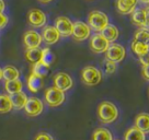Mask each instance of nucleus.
<instances>
[{
    "label": "nucleus",
    "instance_id": "b1692460",
    "mask_svg": "<svg viewBox=\"0 0 149 140\" xmlns=\"http://www.w3.org/2000/svg\"><path fill=\"white\" fill-rule=\"evenodd\" d=\"M92 140H113V136L109 129L100 127L93 131Z\"/></svg>",
    "mask_w": 149,
    "mask_h": 140
},
{
    "label": "nucleus",
    "instance_id": "7c9ffc66",
    "mask_svg": "<svg viewBox=\"0 0 149 140\" xmlns=\"http://www.w3.org/2000/svg\"><path fill=\"white\" fill-rule=\"evenodd\" d=\"M34 140H54V138L47 132H40L35 136Z\"/></svg>",
    "mask_w": 149,
    "mask_h": 140
},
{
    "label": "nucleus",
    "instance_id": "9b49d317",
    "mask_svg": "<svg viewBox=\"0 0 149 140\" xmlns=\"http://www.w3.org/2000/svg\"><path fill=\"white\" fill-rule=\"evenodd\" d=\"M74 81L68 73L66 72H58L54 76V87L61 90L63 92H66L72 88Z\"/></svg>",
    "mask_w": 149,
    "mask_h": 140
},
{
    "label": "nucleus",
    "instance_id": "c85d7f7f",
    "mask_svg": "<svg viewBox=\"0 0 149 140\" xmlns=\"http://www.w3.org/2000/svg\"><path fill=\"white\" fill-rule=\"evenodd\" d=\"M134 41L136 42L144 43V44H149V30L147 28H140L139 31H137L134 36Z\"/></svg>",
    "mask_w": 149,
    "mask_h": 140
},
{
    "label": "nucleus",
    "instance_id": "a878e982",
    "mask_svg": "<svg viewBox=\"0 0 149 140\" xmlns=\"http://www.w3.org/2000/svg\"><path fill=\"white\" fill-rule=\"evenodd\" d=\"M48 71H49V67L46 66L45 64H43L42 61H38L36 64H33V67H32L33 75L37 76V77H40V78L43 79L44 77L47 76Z\"/></svg>",
    "mask_w": 149,
    "mask_h": 140
},
{
    "label": "nucleus",
    "instance_id": "0eeeda50",
    "mask_svg": "<svg viewBox=\"0 0 149 140\" xmlns=\"http://www.w3.org/2000/svg\"><path fill=\"white\" fill-rule=\"evenodd\" d=\"M90 33H91V28H89L88 24L84 23V22H81V21H77V22L74 23L71 36L74 37V41L82 42L84 40L89 38Z\"/></svg>",
    "mask_w": 149,
    "mask_h": 140
},
{
    "label": "nucleus",
    "instance_id": "6ab92c4d",
    "mask_svg": "<svg viewBox=\"0 0 149 140\" xmlns=\"http://www.w3.org/2000/svg\"><path fill=\"white\" fill-rule=\"evenodd\" d=\"M102 36L105 40H107L109 43H113L114 41H116L118 38V35H120V32L115 25H112V24H109L107 28L103 30L102 32Z\"/></svg>",
    "mask_w": 149,
    "mask_h": 140
},
{
    "label": "nucleus",
    "instance_id": "39448f33",
    "mask_svg": "<svg viewBox=\"0 0 149 140\" xmlns=\"http://www.w3.org/2000/svg\"><path fill=\"white\" fill-rule=\"evenodd\" d=\"M23 110L29 117H37L43 113L44 105H43V102L40 98L32 96V98H28L26 104H25Z\"/></svg>",
    "mask_w": 149,
    "mask_h": 140
},
{
    "label": "nucleus",
    "instance_id": "72a5a7b5",
    "mask_svg": "<svg viewBox=\"0 0 149 140\" xmlns=\"http://www.w3.org/2000/svg\"><path fill=\"white\" fill-rule=\"evenodd\" d=\"M143 77L149 81V65L144 66V68H143Z\"/></svg>",
    "mask_w": 149,
    "mask_h": 140
},
{
    "label": "nucleus",
    "instance_id": "1a4fd4ad",
    "mask_svg": "<svg viewBox=\"0 0 149 140\" xmlns=\"http://www.w3.org/2000/svg\"><path fill=\"white\" fill-rule=\"evenodd\" d=\"M43 40L41 34L34 30H29L23 35V44L26 47V49H33V48H40Z\"/></svg>",
    "mask_w": 149,
    "mask_h": 140
},
{
    "label": "nucleus",
    "instance_id": "f03ea898",
    "mask_svg": "<svg viewBox=\"0 0 149 140\" xmlns=\"http://www.w3.org/2000/svg\"><path fill=\"white\" fill-rule=\"evenodd\" d=\"M88 25L91 30L101 33L109 25V18L101 11H92L88 17Z\"/></svg>",
    "mask_w": 149,
    "mask_h": 140
},
{
    "label": "nucleus",
    "instance_id": "cd10ccee",
    "mask_svg": "<svg viewBox=\"0 0 149 140\" xmlns=\"http://www.w3.org/2000/svg\"><path fill=\"white\" fill-rule=\"evenodd\" d=\"M54 60H55V56H54V54L52 53V51L48 47L42 49V58H41V61H42L43 64H45L46 66L51 67V65L54 62Z\"/></svg>",
    "mask_w": 149,
    "mask_h": 140
},
{
    "label": "nucleus",
    "instance_id": "bb28decb",
    "mask_svg": "<svg viewBox=\"0 0 149 140\" xmlns=\"http://www.w3.org/2000/svg\"><path fill=\"white\" fill-rule=\"evenodd\" d=\"M132 51L135 53L137 56H143L146 53L149 51V46L147 44H144V43L140 42H136V41H133L132 43Z\"/></svg>",
    "mask_w": 149,
    "mask_h": 140
},
{
    "label": "nucleus",
    "instance_id": "5701e85b",
    "mask_svg": "<svg viewBox=\"0 0 149 140\" xmlns=\"http://www.w3.org/2000/svg\"><path fill=\"white\" fill-rule=\"evenodd\" d=\"M132 21H133V23L136 24L137 26L145 28V24H146L145 9H137V10H135V11H133Z\"/></svg>",
    "mask_w": 149,
    "mask_h": 140
},
{
    "label": "nucleus",
    "instance_id": "f257e3e1",
    "mask_svg": "<svg viewBox=\"0 0 149 140\" xmlns=\"http://www.w3.org/2000/svg\"><path fill=\"white\" fill-rule=\"evenodd\" d=\"M98 117L103 124H112L118 117V110L112 102L104 101L99 105Z\"/></svg>",
    "mask_w": 149,
    "mask_h": 140
},
{
    "label": "nucleus",
    "instance_id": "7ed1b4c3",
    "mask_svg": "<svg viewBox=\"0 0 149 140\" xmlns=\"http://www.w3.org/2000/svg\"><path fill=\"white\" fill-rule=\"evenodd\" d=\"M81 80L86 85L93 87L101 82L102 73L98 68L93 66H87L81 70Z\"/></svg>",
    "mask_w": 149,
    "mask_h": 140
},
{
    "label": "nucleus",
    "instance_id": "423d86ee",
    "mask_svg": "<svg viewBox=\"0 0 149 140\" xmlns=\"http://www.w3.org/2000/svg\"><path fill=\"white\" fill-rule=\"evenodd\" d=\"M126 51L125 48L120 44H110V46L105 51V56L107 60H111L113 62H121L125 58Z\"/></svg>",
    "mask_w": 149,
    "mask_h": 140
},
{
    "label": "nucleus",
    "instance_id": "f8f14e48",
    "mask_svg": "<svg viewBox=\"0 0 149 140\" xmlns=\"http://www.w3.org/2000/svg\"><path fill=\"white\" fill-rule=\"evenodd\" d=\"M109 46H110V43L103 37L101 33L94 34L92 37H91V41H90V48H91V51H92L93 53H95V54L105 53V51H107Z\"/></svg>",
    "mask_w": 149,
    "mask_h": 140
},
{
    "label": "nucleus",
    "instance_id": "4c0bfd02",
    "mask_svg": "<svg viewBox=\"0 0 149 140\" xmlns=\"http://www.w3.org/2000/svg\"><path fill=\"white\" fill-rule=\"evenodd\" d=\"M141 2H144V3H149V0H139Z\"/></svg>",
    "mask_w": 149,
    "mask_h": 140
},
{
    "label": "nucleus",
    "instance_id": "ddd939ff",
    "mask_svg": "<svg viewBox=\"0 0 149 140\" xmlns=\"http://www.w3.org/2000/svg\"><path fill=\"white\" fill-rule=\"evenodd\" d=\"M41 36H42V40L46 43L47 45H54L61 38V35H59L58 31L53 25H46V26H44Z\"/></svg>",
    "mask_w": 149,
    "mask_h": 140
},
{
    "label": "nucleus",
    "instance_id": "4468645a",
    "mask_svg": "<svg viewBox=\"0 0 149 140\" xmlns=\"http://www.w3.org/2000/svg\"><path fill=\"white\" fill-rule=\"evenodd\" d=\"M135 127L144 134H149V114L140 113L135 118Z\"/></svg>",
    "mask_w": 149,
    "mask_h": 140
},
{
    "label": "nucleus",
    "instance_id": "393cba45",
    "mask_svg": "<svg viewBox=\"0 0 149 140\" xmlns=\"http://www.w3.org/2000/svg\"><path fill=\"white\" fill-rule=\"evenodd\" d=\"M13 110L12 103L10 100V95L8 94H0V113L6 114Z\"/></svg>",
    "mask_w": 149,
    "mask_h": 140
},
{
    "label": "nucleus",
    "instance_id": "2eb2a0df",
    "mask_svg": "<svg viewBox=\"0 0 149 140\" xmlns=\"http://www.w3.org/2000/svg\"><path fill=\"white\" fill-rule=\"evenodd\" d=\"M43 84H44V82H43L42 78L33 75V73H31V75L29 76L28 81H26V87H28L30 92H32V93L38 92L43 88Z\"/></svg>",
    "mask_w": 149,
    "mask_h": 140
},
{
    "label": "nucleus",
    "instance_id": "412c9836",
    "mask_svg": "<svg viewBox=\"0 0 149 140\" xmlns=\"http://www.w3.org/2000/svg\"><path fill=\"white\" fill-rule=\"evenodd\" d=\"M124 140H146V134L140 131L135 126L130 127L124 135Z\"/></svg>",
    "mask_w": 149,
    "mask_h": 140
},
{
    "label": "nucleus",
    "instance_id": "dca6fc26",
    "mask_svg": "<svg viewBox=\"0 0 149 140\" xmlns=\"http://www.w3.org/2000/svg\"><path fill=\"white\" fill-rule=\"evenodd\" d=\"M28 95L24 93L23 91L22 92H19L17 94H13V95H10V100H11V103H12V106H13L14 110H23L25 104H26V101H28Z\"/></svg>",
    "mask_w": 149,
    "mask_h": 140
},
{
    "label": "nucleus",
    "instance_id": "e433bc0d",
    "mask_svg": "<svg viewBox=\"0 0 149 140\" xmlns=\"http://www.w3.org/2000/svg\"><path fill=\"white\" fill-rule=\"evenodd\" d=\"M40 2H42V3H49V2H52L53 0H38Z\"/></svg>",
    "mask_w": 149,
    "mask_h": 140
},
{
    "label": "nucleus",
    "instance_id": "473e14b6",
    "mask_svg": "<svg viewBox=\"0 0 149 140\" xmlns=\"http://www.w3.org/2000/svg\"><path fill=\"white\" fill-rule=\"evenodd\" d=\"M139 61L143 66H148L149 65V51L148 53H146L145 55H143V56L139 57Z\"/></svg>",
    "mask_w": 149,
    "mask_h": 140
},
{
    "label": "nucleus",
    "instance_id": "9d476101",
    "mask_svg": "<svg viewBox=\"0 0 149 140\" xmlns=\"http://www.w3.org/2000/svg\"><path fill=\"white\" fill-rule=\"evenodd\" d=\"M47 21L46 14L40 9H32L28 13V22L33 28H43Z\"/></svg>",
    "mask_w": 149,
    "mask_h": 140
},
{
    "label": "nucleus",
    "instance_id": "ea45409f",
    "mask_svg": "<svg viewBox=\"0 0 149 140\" xmlns=\"http://www.w3.org/2000/svg\"><path fill=\"white\" fill-rule=\"evenodd\" d=\"M148 46H149V44H148Z\"/></svg>",
    "mask_w": 149,
    "mask_h": 140
},
{
    "label": "nucleus",
    "instance_id": "2f4dec72",
    "mask_svg": "<svg viewBox=\"0 0 149 140\" xmlns=\"http://www.w3.org/2000/svg\"><path fill=\"white\" fill-rule=\"evenodd\" d=\"M8 22H9L8 17H7L3 12H2V13H0V28H6V25L8 24Z\"/></svg>",
    "mask_w": 149,
    "mask_h": 140
},
{
    "label": "nucleus",
    "instance_id": "c756f323",
    "mask_svg": "<svg viewBox=\"0 0 149 140\" xmlns=\"http://www.w3.org/2000/svg\"><path fill=\"white\" fill-rule=\"evenodd\" d=\"M104 70H105V72H107V75H111L113 72H115V70H116V64L107 59L105 64H104Z\"/></svg>",
    "mask_w": 149,
    "mask_h": 140
},
{
    "label": "nucleus",
    "instance_id": "6e6552de",
    "mask_svg": "<svg viewBox=\"0 0 149 140\" xmlns=\"http://www.w3.org/2000/svg\"><path fill=\"white\" fill-rule=\"evenodd\" d=\"M55 28L59 33L61 37H69L72 34L74 23L67 17H58L55 20Z\"/></svg>",
    "mask_w": 149,
    "mask_h": 140
},
{
    "label": "nucleus",
    "instance_id": "f3484780",
    "mask_svg": "<svg viewBox=\"0 0 149 140\" xmlns=\"http://www.w3.org/2000/svg\"><path fill=\"white\" fill-rule=\"evenodd\" d=\"M137 0H117V10L122 14L130 13L135 10Z\"/></svg>",
    "mask_w": 149,
    "mask_h": 140
},
{
    "label": "nucleus",
    "instance_id": "c9c22d12",
    "mask_svg": "<svg viewBox=\"0 0 149 140\" xmlns=\"http://www.w3.org/2000/svg\"><path fill=\"white\" fill-rule=\"evenodd\" d=\"M6 9V3L3 0H0V13H2Z\"/></svg>",
    "mask_w": 149,
    "mask_h": 140
},
{
    "label": "nucleus",
    "instance_id": "aec40b11",
    "mask_svg": "<svg viewBox=\"0 0 149 140\" xmlns=\"http://www.w3.org/2000/svg\"><path fill=\"white\" fill-rule=\"evenodd\" d=\"M19 78H20V71L14 66L8 65L5 68H2V79H5L6 81L17 80Z\"/></svg>",
    "mask_w": 149,
    "mask_h": 140
},
{
    "label": "nucleus",
    "instance_id": "4be33fe9",
    "mask_svg": "<svg viewBox=\"0 0 149 140\" xmlns=\"http://www.w3.org/2000/svg\"><path fill=\"white\" fill-rule=\"evenodd\" d=\"M25 59L31 62V64H36L38 61H41L42 58V49L41 48H33V49H26L25 54Z\"/></svg>",
    "mask_w": 149,
    "mask_h": 140
},
{
    "label": "nucleus",
    "instance_id": "58836bf2",
    "mask_svg": "<svg viewBox=\"0 0 149 140\" xmlns=\"http://www.w3.org/2000/svg\"><path fill=\"white\" fill-rule=\"evenodd\" d=\"M2 79V69L0 68V80Z\"/></svg>",
    "mask_w": 149,
    "mask_h": 140
},
{
    "label": "nucleus",
    "instance_id": "20e7f679",
    "mask_svg": "<svg viewBox=\"0 0 149 140\" xmlns=\"http://www.w3.org/2000/svg\"><path fill=\"white\" fill-rule=\"evenodd\" d=\"M44 98L48 106L57 107V106H61V104L65 102V92L58 90L55 87H51L45 91Z\"/></svg>",
    "mask_w": 149,
    "mask_h": 140
},
{
    "label": "nucleus",
    "instance_id": "f704fd0d",
    "mask_svg": "<svg viewBox=\"0 0 149 140\" xmlns=\"http://www.w3.org/2000/svg\"><path fill=\"white\" fill-rule=\"evenodd\" d=\"M145 15H146V24H145V28L149 30V7L145 9Z\"/></svg>",
    "mask_w": 149,
    "mask_h": 140
},
{
    "label": "nucleus",
    "instance_id": "a211bd4d",
    "mask_svg": "<svg viewBox=\"0 0 149 140\" xmlns=\"http://www.w3.org/2000/svg\"><path fill=\"white\" fill-rule=\"evenodd\" d=\"M5 89L8 95H13L19 92H22L23 89V83L20 79L17 80H11V81H6L5 83Z\"/></svg>",
    "mask_w": 149,
    "mask_h": 140
}]
</instances>
